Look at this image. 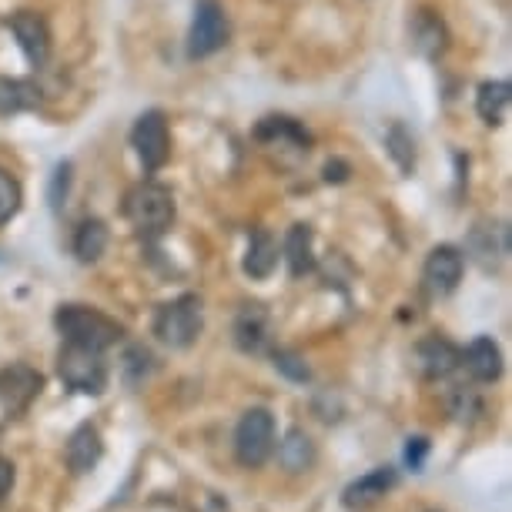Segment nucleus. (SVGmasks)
<instances>
[{
	"instance_id": "nucleus-1",
	"label": "nucleus",
	"mask_w": 512,
	"mask_h": 512,
	"mask_svg": "<svg viewBox=\"0 0 512 512\" xmlns=\"http://www.w3.org/2000/svg\"><path fill=\"white\" fill-rule=\"evenodd\" d=\"M54 325L57 332L64 335V342L71 345H84V349H94V352H104L111 345L121 342V325L108 318L98 308H88V305H61L54 315Z\"/></svg>"
},
{
	"instance_id": "nucleus-2",
	"label": "nucleus",
	"mask_w": 512,
	"mask_h": 512,
	"mask_svg": "<svg viewBox=\"0 0 512 512\" xmlns=\"http://www.w3.org/2000/svg\"><path fill=\"white\" fill-rule=\"evenodd\" d=\"M124 218L141 235H164L171 228V221H175V198L158 181H141L124 198Z\"/></svg>"
},
{
	"instance_id": "nucleus-3",
	"label": "nucleus",
	"mask_w": 512,
	"mask_h": 512,
	"mask_svg": "<svg viewBox=\"0 0 512 512\" xmlns=\"http://www.w3.org/2000/svg\"><path fill=\"white\" fill-rule=\"evenodd\" d=\"M205 315H201V298L198 295H181L175 302L161 305L154 315V335L171 349H191L201 335Z\"/></svg>"
},
{
	"instance_id": "nucleus-4",
	"label": "nucleus",
	"mask_w": 512,
	"mask_h": 512,
	"mask_svg": "<svg viewBox=\"0 0 512 512\" xmlns=\"http://www.w3.org/2000/svg\"><path fill=\"white\" fill-rule=\"evenodd\" d=\"M275 452V415L268 409H248L235 429V456L245 469H262Z\"/></svg>"
},
{
	"instance_id": "nucleus-5",
	"label": "nucleus",
	"mask_w": 512,
	"mask_h": 512,
	"mask_svg": "<svg viewBox=\"0 0 512 512\" xmlns=\"http://www.w3.org/2000/svg\"><path fill=\"white\" fill-rule=\"evenodd\" d=\"M57 372L67 389L84 395H101L108 389V365H104V352L84 349V345L67 342L61 355H57Z\"/></svg>"
},
{
	"instance_id": "nucleus-6",
	"label": "nucleus",
	"mask_w": 512,
	"mask_h": 512,
	"mask_svg": "<svg viewBox=\"0 0 512 512\" xmlns=\"http://www.w3.org/2000/svg\"><path fill=\"white\" fill-rule=\"evenodd\" d=\"M131 144L144 171H161L171 158V131L161 111H144L131 131Z\"/></svg>"
},
{
	"instance_id": "nucleus-7",
	"label": "nucleus",
	"mask_w": 512,
	"mask_h": 512,
	"mask_svg": "<svg viewBox=\"0 0 512 512\" xmlns=\"http://www.w3.org/2000/svg\"><path fill=\"white\" fill-rule=\"evenodd\" d=\"M228 44V17L218 0H198L195 21L188 31V57H208Z\"/></svg>"
},
{
	"instance_id": "nucleus-8",
	"label": "nucleus",
	"mask_w": 512,
	"mask_h": 512,
	"mask_svg": "<svg viewBox=\"0 0 512 512\" xmlns=\"http://www.w3.org/2000/svg\"><path fill=\"white\" fill-rule=\"evenodd\" d=\"M44 389V375L31 365H7L0 372V409L4 415H24Z\"/></svg>"
},
{
	"instance_id": "nucleus-9",
	"label": "nucleus",
	"mask_w": 512,
	"mask_h": 512,
	"mask_svg": "<svg viewBox=\"0 0 512 512\" xmlns=\"http://www.w3.org/2000/svg\"><path fill=\"white\" fill-rule=\"evenodd\" d=\"M462 272H466V262H462V251L452 245H439L429 251L422 268V278L429 285L432 295H449L456 292L462 282Z\"/></svg>"
},
{
	"instance_id": "nucleus-10",
	"label": "nucleus",
	"mask_w": 512,
	"mask_h": 512,
	"mask_svg": "<svg viewBox=\"0 0 512 512\" xmlns=\"http://www.w3.org/2000/svg\"><path fill=\"white\" fill-rule=\"evenodd\" d=\"M7 24H11V34L17 37L27 61L34 67H44L47 57H51V27H47L44 17L34 11H17Z\"/></svg>"
},
{
	"instance_id": "nucleus-11",
	"label": "nucleus",
	"mask_w": 512,
	"mask_h": 512,
	"mask_svg": "<svg viewBox=\"0 0 512 512\" xmlns=\"http://www.w3.org/2000/svg\"><path fill=\"white\" fill-rule=\"evenodd\" d=\"M392 486H395V469L392 466L372 469V472H365L362 479H355L352 486H345L342 502H345V509L362 512V509L375 506V502H379Z\"/></svg>"
},
{
	"instance_id": "nucleus-12",
	"label": "nucleus",
	"mask_w": 512,
	"mask_h": 512,
	"mask_svg": "<svg viewBox=\"0 0 512 512\" xmlns=\"http://www.w3.org/2000/svg\"><path fill=\"white\" fill-rule=\"evenodd\" d=\"M104 456V442H101V432L94 429L91 422L77 425V429L71 432V439H67V466H71V472H91L94 466L101 462Z\"/></svg>"
},
{
	"instance_id": "nucleus-13",
	"label": "nucleus",
	"mask_w": 512,
	"mask_h": 512,
	"mask_svg": "<svg viewBox=\"0 0 512 512\" xmlns=\"http://www.w3.org/2000/svg\"><path fill=\"white\" fill-rule=\"evenodd\" d=\"M415 359H419L422 372L429 379H446V375H452L462 365V352L452 342H446V338H425L415 349Z\"/></svg>"
},
{
	"instance_id": "nucleus-14",
	"label": "nucleus",
	"mask_w": 512,
	"mask_h": 512,
	"mask_svg": "<svg viewBox=\"0 0 512 512\" xmlns=\"http://www.w3.org/2000/svg\"><path fill=\"white\" fill-rule=\"evenodd\" d=\"M462 365H466L476 382H496L502 375V352L492 338L479 335V338H472L469 349L462 352Z\"/></svg>"
},
{
	"instance_id": "nucleus-15",
	"label": "nucleus",
	"mask_w": 512,
	"mask_h": 512,
	"mask_svg": "<svg viewBox=\"0 0 512 512\" xmlns=\"http://www.w3.org/2000/svg\"><path fill=\"white\" fill-rule=\"evenodd\" d=\"M278 265V241L268 228H255L251 231V241H248V251H245V275L255 278V282H262L275 272Z\"/></svg>"
},
{
	"instance_id": "nucleus-16",
	"label": "nucleus",
	"mask_w": 512,
	"mask_h": 512,
	"mask_svg": "<svg viewBox=\"0 0 512 512\" xmlns=\"http://www.w3.org/2000/svg\"><path fill=\"white\" fill-rule=\"evenodd\" d=\"M509 104H512V88L509 81H486L476 94V111L479 118L499 128V124L509 121Z\"/></svg>"
},
{
	"instance_id": "nucleus-17",
	"label": "nucleus",
	"mask_w": 512,
	"mask_h": 512,
	"mask_svg": "<svg viewBox=\"0 0 512 512\" xmlns=\"http://www.w3.org/2000/svg\"><path fill=\"white\" fill-rule=\"evenodd\" d=\"M315 235L308 225H292V231L285 235V258H288V272L295 278L308 275L315 268Z\"/></svg>"
},
{
	"instance_id": "nucleus-18",
	"label": "nucleus",
	"mask_w": 512,
	"mask_h": 512,
	"mask_svg": "<svg viewBox=\"0 0 512 512\" xmlns=\"http://www.w3.org/2000/svg\"><path fill=\"white\" fill-rule=\"evenodd\" d=\"M108 241H111L108 225H104L101 218H84L74 231V255L81 258L84 265H91L108 251Z\"/></svg>"
},
{
	"instance_id": "nucleus-19",
	"label": "nucleus",
	"mask_w": 512,
	"mask_h": 512,
	"mask_svg": "<svg viewBox=\"0 0 512 512\" xmlns=\"http://www.w3.org/2000/svg\"><path fill=\"white\" fill-rule=\"evenodd\" d=\"M235 342L241 352H262L268 342V315L258 305H248L235 322Z\"/></svg>"
},
{
	"instance_id": "nucleus-20",
	"label": "nucleus",
	"mask_w": 512,
	"mask_h": 512,
	"mask_svg": "<svg viewBox=\"0 0 512 512\" xmlns=\"http://www.w3.org/2000/svg\"><path fill=\"white\" fill-rule=\"evenodd\" d=\"M278 462L288 472H305L315 462V442L305 436L302 429H288L285 439L278 442Z\"/></svg>"
},
{
	"instance_id": "nucleus-21",
	"label": "nucleus",
	"mask_w": 512,
	"mask_h": 512,
	"mask_svg": "<svg viewBox=\"0 0 512 512\" xmlns=\"http://www.w3.org/2000/svg\"><path fill=\"white\" fill-rule=\"evenodd\" d=\"M415 47H419L425 57H439L446 51V27L429 11H422L419 21H415Z\"/></svg>"
},
{
	"instance_id": "nucleus-22",
	"label": "nucleus",
	"mask_w": 512,
	"mask_h": 512,
	"mask_svg": "<svg viewBox=\"0 0 512 512\" xmlns=\"http://www.w3.org/2000/svg\"><path fill=\"white\" fill-rule=\"evenodd\" d=\"M258 138L262 141H285L288 138V141H295L298 148H305L308 144V134L288 118H265L262 124H258Z\"/></svg>"
},
{
	"instance_id": "nucleus-23",
	"label": "nucleus",
	"mask_w": 512,
	"mask_h": 512,
	"mask_svg": "<svg viewBox=\"0 0 512 512\" xmlns=\"http://www.w3.org/2000/svg\"><path fill=\"white\" fill-rule=\"evenodd\" d=\"M389 151H392V158L399 161V168L405 171V175H412V168H415V144H412V134L405 131V124H392Z\"/></svg>"
},
{
	"instance_id": "nucleus-24",
	"label": "nucleus",
	"mask_w": 512,
	"mask_h": 512,
	"mask_svg": "<svg viewBox=\"0 0 512 512\" xmlns=\"http://www.w3.org/2000/svg\"><path fill=\"white\" fill-rule=\"evenodd\" d=\"M17 211H21V185H17L14 175L0 168V225H7Z\"/></svg>"
},
{
	"instance_id": "nucleus-25",
	"label": "nucleus",
	"mask_w": 512,
	"mask_h": 512,
	"mask_svg": "<svg viewBox=\"0 0 512 512\" xmlns=\"http://www.w3.org/2000/svg\"><path fill=\"white\" fill-rule=\"evenodd\" d=\"M275 369L282 372V375H288L292 382H308V365H305V359L298 352H288V349H278L275 352Z\"/></svg>"
},
{
	"instance_id": "nucleus-26",
	"label": "nucleus",
	"mask_w": 512,
	"mask_h": 512,
	"mask_svg": "<svg viewBox=\"0 0 512 512\" xmlns=\"http://www.w3.org/2000/svg\"><path fill=\"white\" fill-rule=\"evenodd\" d=\"M67 188H71V164H57L54 168V178H51V191H47V198H51V208L61 211L64 198H67Z\"/></svg>"
},
{
	"instance_id": "nucleus-27",
	"label": "nucleus",
	"mask_w": 512,
	"mask_h": 512,
	"mask_svg": "<svg viewBox=\"0 0 512 512\" xmlns=\"http://www.w3.org/2000/svg\"><path fill=\"white\" fill-rule=\"evenodd\" d=\"M425 456H429V439L425 436L409 439V446H405V466H409L412 472H422Z\"/></svg>"
},
{
	"instance_id": "nucleus-28",
	"label": "nucleus",
	"mask_w": 512,
	"mask_h": 512,
	"mask_svg": "<svg viewBox=\"0 0 512 512\" xmlns=\"http://www.w3.org/2000/svg\"><path fill=\"white\" fill-rule=\"evenodd\" d=\"M11 489H14V462L0 459V502L11 496Z\"/></svg>"
},
{
	"instance_id": "nucleus-29",
	"label": "nucleus",
	"mask_w": 512,
	"mask_h": 512,
	"mask_svg": "<svg viewBox=\"0 0 512 512\" xmlns=\"http://www.w3.org/2000/svg\"><path fill=\"white\" fill-rule=\"evenodd\" d=\"M349 178V164L345 161H328L325 164V181H345Z\"/></svg>"
}]
</instances>
